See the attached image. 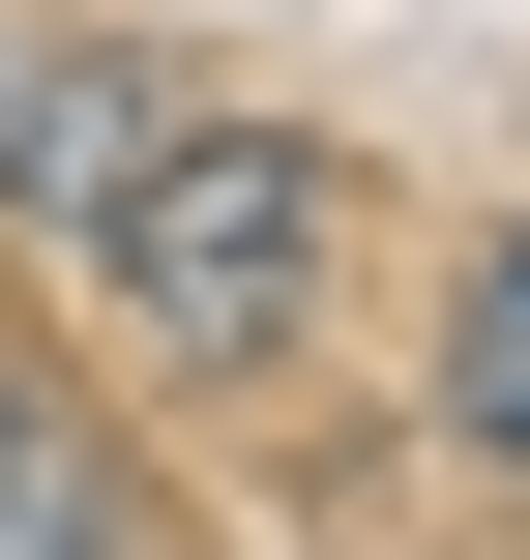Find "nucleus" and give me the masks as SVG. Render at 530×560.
I'll use <instances>...</instances> for the list:
<instances>
[{
	"label": "nucleus",
	"mask_w": 530,
	"mask_h": 560,
	"mask_svg": "<svg viewBox=\"0 0 530 560\" xmlns=\"http://www.w3.org/2000/svg\"><path fill=\"white\" fill-rule=\"evenodd\" d=\"M59 207H89V295H118V325H177V354H266V325L325 295V177H295L266 118H177V148L118 118Z\"/></svg>",
	"instance_id": "f257e3e1"
},
{
	"label": "nucleus",
	"mask_w": 530,
	"mask_h": 560,
	"mask_svg": "<svg viewBox=\"0 0 530 560\" xmlns=\"http://www.w3.org/2000/svg\"><path fill=\"white\" fill-rule=\"evenodd\" d=\"M0 532H30V560H148V502H118V472H89L30 384H0Z\"/></svg>",
	"instance_id": "f03ea898"
},
{
	"label": "nucleus",
	"mask_w": 530,
	"mask_h": 560,
	"mask_svg": "<svg viewBox=\"0 0 530 560\" xmlns=\"http://www.w3.org/2000/svg\"><path fill=\"white\" fill-rule=\"evenodd\" d=\"M443 413H472V443H502V472H530V236H502V266H472V295H443Z\"/></svg>",
	"instance_id": "7ed1b4c3"
}]
</instances>
